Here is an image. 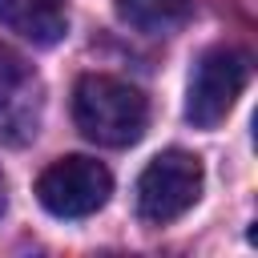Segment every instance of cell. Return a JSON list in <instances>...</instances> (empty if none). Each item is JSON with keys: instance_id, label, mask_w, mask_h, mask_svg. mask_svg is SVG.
<instances>
[{"instance_id": "cell-2", "label": "cell", "mask_w": 258, "mask_h": 258, "mask_svg": "<svg viewBox=\"0 0 258 258\" xmlns=\"http://www.w3.org/2000/svg\"><path fill=\"white\" fill-rule=\"evenodd\" d=\"M202 198V161L185 149L157 153L137 177V218L145 226L177 222Z\"/></svg>"}, {"instance_id": "cell-3", "label": "cell", "mask_w": 258, "mask_h": 258, "mask_svg": "<svg viewBox=\"0 0 258 258\" xmlns=\"http://www.w3.org/2000/svg\"><path fill=\"white\" fill-rule=\"evenodd\" d=\"M246 81H250V56H246L242 48H226V44L210 48V52L198 60L194 77H189L185 117H189L198 129L222 125V121L230 117L234 101L242 97Z\"/></svg>"}, {"instance_id": "cell-6", "label": "cell", "mask_w": 258, "mask_h": 258, "mask_svg": "<svg viewBox=\"0 0 258 258\" xmlns=\"http://www.w3.org/2000/svg\"><path fill=\"white\" fill-rule=\"evenodd\" d=\"M0 28L16 32L36 48H48L64 40L69 12L60 0H0Z\"/></svg>"}, {"instance_id": "cell-8", "label": "cell", "mask_w": 258, "mask_h": 258, "mask_svg": "<svg viewBox=\"0 0 258 258\" xmlns=\"http://www.w3.org/2000/svg\"><path fill=\"white\" fill-rule=\"evenodd\" d=\"M4 206H8V185H4V173H0V214H4Z\"/></svg>"}, {"instance_id": "cell-7", "label": "cell", "mask_w": 258, "mask_h": 258, "mask_svg": "<svg viewBox=\"0 0 258 258\" xmlns=\"http://www.w3.org/2000/svg\"><path fill=\"white\" fill-rule=\"evenodd\" d=\"M117 16L137 32L169 36L194 16V4L189 0H117Z\"/></svg>"}, {"instance_id": "cell-1", "label": "cell", "mask_w": 258, "mask_h": 258, "mask_svg": "<svg viewBox=\"0 0 258 258\" xmlns=\"http://www.w3.org/2000/svg\"><path fill=\"white\" fill-rule=\"evenodd\" d=\"M73 121L89 141L109 145V149H125L145 133L149 101L141 89H133L117 77L89 73L73 89Z\"/></svg>"}, {"instance_id": "cell-4", "label": "cell", "mask_w": 258, "mask_h": 258, "mask_svg": "<svg viewBox=\"0 0 258 258\" xmlns=\"http://www.w3.org/2000/svg\"><path fill=\"white\" fill-rule=\"evenodd\" d=\"M113 194V177L93 157H60L36 177V198L52 218H89Z\"/></svg>"}, {"instance_id": "cell-5", "label": "cell", "mask_w": 258, "mask_h": 258, "mask_svg": "<svg viewBox=\"0 0 258 258\" xmlns=\"http://www.w3.org/2000/svg\"><path fill=\"white\" fill-rule=\"evenodd\" d=\"M40 121V81L36 73L0 44V141H24Z\"/></svg>"}]
</instances>
